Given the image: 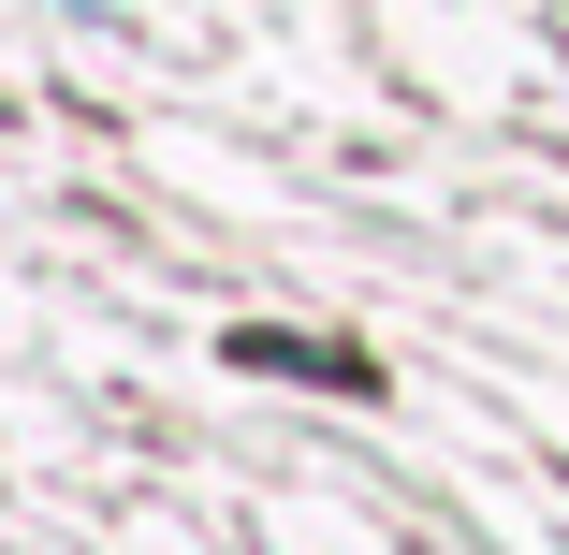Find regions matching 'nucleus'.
I'll return each instance as SVG.
<instances>
[{"label": "nucleus", "mask_w": 569, "mask_h": 555, "mask_svg": "<svg viewBox=\"0 0 569 555\" xmlns=\"http://www.w3.org/2000/svg\"><path fill=\"white\" fill-rule=\"evenodd\" d=\"M234 366H263V380H307V395H380V366H366V351H336V337H278V321H263V337L234 321Z\"/></svg>", "instance_id": "1"}]
</instances>
